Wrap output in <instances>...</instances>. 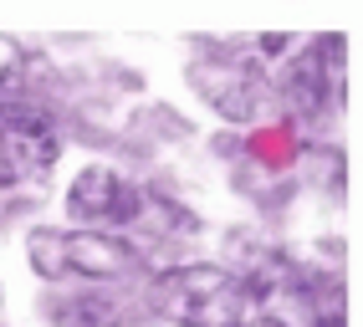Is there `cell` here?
I'll use <instances>...</instances> for the list:
<instances>
[{"label": "cell", "mask_w": 363, "mask_h": 327, "mask_svg": "<svg viewBox=\"0 0 363 327\" xmlns=\"http://www.w3.org/2000/svg\"><path fill=\"white\" fill-rule=\"evenodd\" d=\"M154 312L174 327H246L251 287L225 266H174L154 282Z\"/></svg>", "instance_id": "6da1fadb"}, {"label": "cell", "mask_w": 363, "mask_h": 327, "mask_svg": "<svg viewBox=\"0 0 363 327\" xmlns=\"http://www.w3.org/2000/svg\"><path fill=\"white\" fill-rule=\"evenodd\" d=\"M26 256L46 282L62 276H87V282H113V276L138 271V251L118 236H98V230H31L26 236Z\"/></svg>", "instance_id": "7a4b0ae2"}, {"label": "cell", "mask_w": 363, "mask_h": 327, "mask_svg": "<svg viewBox=\"0 0 363 327\" xmlns=\"http://www.w3.org/2000/svg\"><path fill=\"white\" fill-rule=\"evenodd\" d=\"M57 164V133L31 108L0 103V190L36 184Z\"/></svg>", "instance_id": "3957f363"}, {"label": "cell", "mask_w": 363, "mask_h": 327, "mask_svg": "<svg viewBox=\"0 0 363 327\" xmlns=\"http://www.w3.org/2000/svg\"><path fill=\"white\" fill-rule=\"evenodd\" d=\"M281 103L302 123L323 118L328 103H343V36H323V46L302 52L281 77Z\"/></svg>", "instance_id": "277c9868"}, {"label": "cell", "mask_w": 363, "mask_h": 327, "mask_svg": "<svg viewBox=\"0 0 363 327\" xmlns=\"http://www.w3.org/2000/svg\"><path fill=\"white\" fill-rule=\"evenodd\" d=\"M67 210H72V220H82L87 230L108 236V230L138 220L143 195L128 179H118L113 169H103V164H87V169L72 179V190H67Z\"/></svg>", "instance_id": "5b68a950"}, {"label": "cell", "mask_w": 363, "mask_h": 327, "mask_svg": "<svg viewBox=\"0 0 363 327\" xmlns=\"http://www.w3.org/2000/svg\"><path fill=\"white\" fill-rule=\"evenodd\" d=\"M189 82H195V92L220 113V118H230V123L256 118V108L266 98L261 72L246 67V62H235V57H205V62H195V67H189Z\"/></svg>", "instance_id": "8992f818"}, {"label": "cell", "mask_w": 363, "mask_h": 327, "mask_svg": "<svg viewBox=\"0 0 363 327\" xmlns=\"http://www.w3.org/2000/svg\"><path fill=\"white\" fill-rule=\"evenodd\" d=\"M52 317L57 327H118V307L103 297H67L52 302Z\"/></svg>", "instance_id": "52a82bcc"}, {"label": "cell", "mask_w": 363, "mask_h": 327, "mask_svg": "<svg viewBox=\"0 0 363 327\" xmlns=\"http://www.w3.org/2000/svg\"><path fill=\"white\" fill-rule=\"evenodd\" d=\"M251 149L272 164V169H281V164H292V128H266L251 138Z\"/></svg>", "instance_id": "ba28073f"}, {"label": "cell", "mask_w": 363, "mask_h": 327, "mask_svg": "<svg viewBox=\"0 0 363 327\" xmlns=\"http://www.w3.org/2000/svg\"><path fill=\"white\" fill-rule=\"evenodd\" d=\"M16 67H21V52H16V46H11L6 36H0V82H6V77L16 72Z\"/></svg>", "instance_id": "9c48e42d"}, {"label": "cell", "mask_w": 363, "mask_h": 327, "mask_svg": "<svg viewBox=\"0 0 363 327\" xmlns=\"http://www.w3.org/2000/svg\"><path fill=\"white\" fill-rule=\"evenodd\" d=\"M281 46H286V36H261V52H266V57H277Z\"/></svg>", "instance_id": "30bf717a"}, {"label": "cell", "mask_w": 363, "mask_h": 327, "mask_svg": "<svg viewBox=\"0 0 363 327\" xmlns=\"http://www.w3.org/2000/svg\"><path fill=\"white\" fill-rule=\"evenodd\" d=\"M246 327H281L277 317H261V322H246Z\"/></svg>", "instance_id": "8fae6325"}]
</instances>
